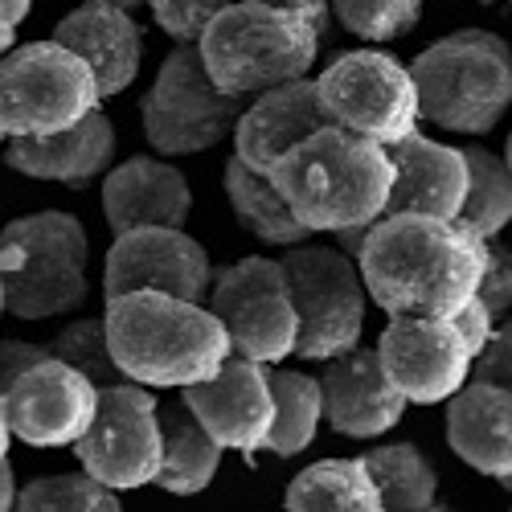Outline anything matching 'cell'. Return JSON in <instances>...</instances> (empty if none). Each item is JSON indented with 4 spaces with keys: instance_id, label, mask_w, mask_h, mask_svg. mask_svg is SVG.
I'll return each instance as SVG.
<instances>
[{
    "instance_id": "cell-22",
    "label": "cell",
    "mask_w": 512,
    "mask_h": 512,
    "mask_svg": "<svg viewBox=\"0 0 512 512\" xmlns=\"http://www.w3.org/2000/svg\"><path fill=\"white\" fill-rule=\"evenodd\" d=\"M54 41H62L66 50H74L82 62L91 66L103 99L123 95L140 78V66H144V25L127 9L82 0L78 9H70L54 25Z\"/></svg>"
},
{
    "instance_id": "cell-19",
    "label": "cell",
    "mask_w": 512,
    "mask_h": 512,
    "mask_svg": "<svg viewBox=\"0 0 512 512\" xmlns=\"http://www.w3.org/2000/svg\"><path fill=\"white\" fill-rule=\"evenodd\" d=\"M328 111L320 103L316 78H291L279 87H267L259 95H250L238 123H234V156L246 160L250 168L267 173L271 160H279L291 144H300L304 136L328 127Z\"/></svg>"
},
{
    "instance_id": "cell-15",
    "label": "cell",
    "mask_w": 512,
    "mask_h": 512,
    "mask_svg": "<svg viewBox=\"0 0 512 512\" xmlns=\"http://www.w3.org/2000/svg\"><path fill=\"white\" fill-rule=\"evenodd\" d=\"M5 406L13 439H21L25 447H74L95 418L99 386L62 357H46L17 377V386L5 394Z\"/></svg>"
},
{
    "instance_id": "cell-37",
    "label": "cell",
    "mask_w": 512,
    "mask_h": 512,
    "mask_svg": "<svg viewBox=\"0 0 512 512\" xmlns=\"http://www.w3.org/2000/svg\"><path fill=\"white\" fill-rule=\"evenodd\" d=\"M451 324H455V332H459V340H463V345H467V353H480L484 345H488V336H492V328H496V316L476 300V295H472V300H463L455 312H451Z\"/></svg>"
},
{
    "instance_id": "cell-6",
    "label": "cell",
    "mask_w": 512,
    "mask_h": 512,
    "mask_svg": "<svg viewBox=\"0 0 512 512\" xmlns=\"http://www.w3.org/2000/svg\"><path fill=\"white\" fill-rule=\"evenodd\" d=\"M91 238L74 213L37 209L0 230L5 312L17 320H54L87 304Z\"/></svg>"
},
{
    "instance_id": "cell-46",
    "label": "cell",
    "mask_w": 512,
    "mask_h": 512,
    "mask_svg": "<svg viewBox=\"0 0 512 512\" xmlns=\"http://www.w3.org/2000/svg\"><path fill=\"white\" fill-rule=\"evenodd\" d=\"M0 144H5V132H0Z\"/></svg>"
},
{
    "instance_id": "cell-30",
    "label": "cell",
    "mask_w": 512,
    "mask_h": 512,
    "mask_svg": "<svg viewBox=\"0 0 512 512\" xmlns=\"http://www.w3.org/2000/svg\"><path fill=\"white\" fill-rule=\"evenodd\" d=\"M25 512H119V492L99 484L91 472H50L17 488Z\"/></svg>"
},
{
    "instance_id": "cell-18",
    "label": "cell",
    "mask_w": 512,
    "mask_h": 512,
    "mask_svg": "<svg viewBox=\"0 0 512 512\" xmlns=\"http://www.w3.org/2000/svg\"><path fill=\"white\" fill-rule=\"evenodd\" d=\"M394 160V189L386 213H426V218L455 222L467 197V160L463 148L439 144L414 127L386 144Z\"/></svg>"
},
{
    "instance_id": "cell-23",
    "label": "cell",
    "mask_w": 512,
    "mask_h": 512,
    "mask_svg": "<svg viewBox=\"0 0 512 512\" xmlns=\"http://www.w3.org/2000/svg\"><path fill=\"white\" fill-rule=\"evenodd\" d=\"M447 447L472 472L500 480L512 472V390L463 381L447 398Z\"/></svg>"
},
{
    "instance_id": "cell-16",
    "label": "cell",
    "mask_w": 512,
    "mask_h": 512,
    "mask_svg": "<svg viewBox=\"0 0 512 512\" xmlns=\"http://www.w3.org/2000/svg\"><path fill=\"white\" fill-rule=\"evenodd\" d=\"M181 402L193 410V418L218 439L226 451H263L275 426V394L267 365L246 361V357H226V365L197 381V386L181 390Z\"/></svg>"
},
{
    "instance_id": "cell-29",
    "label": "cell",
    "mask_w": 512,
    "mask_h": 512,
    "mask_svg": "<svg viewBox=\"0 0 512 512\" xmlns=\"http://www.w3.org/2000/svg\"><path fill=\"white\" fill-rule=\"evenodd\" d=\"M463 160H467V197L455 226L480 238H500V230L512 222V168L504 152H492L484 144H467Z\"/></svg>"
},
{
    "instance_id": "cell-1",
    "label": "cell",
    "mask_w": 512,
    "mask_h": 512,
    "mask_svg": "<svg viewBox=\"0 0 512 512\" xmlns=\"http://www.w3.org/2000/svg\"><path fill=\"white\" fill-rule=\"evenodd\" d=\"M484 238L426 213H381L357 267L386 316H451L476 295Z\"/></svg>"
},
{
    "instance_id": "cell-43",
    "label": "cell",
    "mask_w": 512,
    "mask_h": 512,
    "mask_svg": "<svg viewBox=\"0 0 512 512\" xmlns=\"http://www.w3.org/2000/svg\"><path fill=\"white\" fill-rule=\"evenodd\" d=\"M496 484H500V488H504V492H508V496H512V472H508V476H500V480H496Z\"/></svg>"
},
{
    "instance_id": "cell-28",
    "label": "cell",
    "mask_w": 512,
    "mask_h": 512,
    "mask_svg": "<svg viewBox=\"0 0 512 512\" xmlns=\"http://www.w3.org/2000/svg\"><path fill=\"white\" fill-rule=\"evenodd\" d=\"M361 459H365L369 476L377 484L381 508H394V512L435 508L439 472H435L431 455H426L418 443H377Z\"/></svg>"
},
{
    "instance_id": "cell-32",
    "label": "cell",
    "mask_w": 512,
    "mask_h": 512,
    "mask_svg": "<svg viewBox=\"0 0 512 512\" xmlns=\"http://www.w3.org/2000/svg\"><path fill=\"white\" fill-rule=\"evenodd\" d=\"M50 349H54V357H62L66 365H74L78 373H87L99 390H103V386H115V381H127L123 369L115 365V353H111L103 316L70 320V324L50 340Z\"/></svg>"
},
{
    "instance_id": "cell-47",
    "label": "cell",
    "mask_w": 512,
    "mask_h": 512,
    "mask_svg": "<svg viewBox=\"0 0 512 512\" xmlns=\"http://www.w3.org/2000/svg\"><path fill=\"white\" fill-rule=\"evenodd\" d=\"M508 5H512V0H508Z\"/></svg>"
},
{
    "instance_id": "cell-27",
    "label": "cell",
    "mask_w": 512,
    "mask_h": 512,
    "mask_svg": "<svg viewBox=\"0 0 512 512\" xmlns=\"http://www.w3.org/2000/svg\"><path fill=\"white\" fill-rule=\"evenodd\" d=\"M271 377V394H275V426L267 451H275L279 459H295L316 443V431L324 422V390L320 377L300 373L291 365H267Z\"/></svg>"
},
{
    "instance_id": "cell-17",
    "label": "cell",
    "mask_w": 512,
    "mask_h": 512,
    "mask_svg": "<svg viewBox=\"0 0 512 512\" xmlns=\"http://www.w3.org/2000/svg\"><path fill=\"white\" fill-rule=\"evenodd\" d=\"M324 390V418L345 439H386L406 418V398L390 386L386 369L377 361V349L357 345L324 361L320 373Z\"/></svg>"
},
{
    "instance_id": "cell-12",
    "label": "cell",
    "mask_w": 512,
    "mask_h": 512,
    "mask_svg": "<svg viewBox=\"0 0 512 512\" xmlns=\"http://www.w3.org/2000/svg\"><path fill=\"white\" fill-rule=\"evenodd\" d=\"M82 472L115 492H132L156 484L164 435H160V402L140 381H115L99 390L95 418L87 435L74 443Z\"/></svg>"
},
{
    "instance_id": "cell-8",
    "label": "cell",
    "mask_w": 512,
    "mask_h": 512,
    "mask_svg": "<svg viewBox=\"0 0 512 512\" xmlns=\"http://www.w3.org/2000/svg\"><path fill=\"white\" fill-rule=\"evenodd\" d=\"M283 271L291 283V300L300 312V340L295 353L300 361H332L361 345L369 291L361 279L357 259H349L332 242H300L283 246Z\"/></svg>"
},
{
    "instance_id": "cell-35",
    "label": "cell",
    "mask_w": 512,
    "mask_h": 512,
    "mask_svg": "<svg viewBox=\"0 0 512 512\" xmlns=\"http://www.w3.org/2000/svg\"><path fill=\"white\" fill-rule=\"evenodd\" d=\"M467 381H492V386L512 390V312L504 320H496L488 345L472 357V373H467Z\"/></svg>"
},
{
    "instance_id": "cell-38",
    "label": "cell",
    "mask_w": 512,
    "mask_h": 512,
    "mask_svg": "<svg viewBox=\"0 0 512 512\" xmlns=\"http://www.w3.org/2000/svg\"><path fill=\"white\" fill-rule=\"evenodd\" d=\"M33 9V0H0V54H9L17 46V29L25 25Z\"/></svg>"
},
{
    "instance_id": "cell-45",
    "label": "cell",
    "mask_w": 512,
    "mask_h": 512,
    "mask_svg": "<svg viewBox=\"0 0 512 512\" xmlns=\"http://www.w3.org/2000/svg\"><path fill=\"white\" fill-rule=\"evenodd\" d=\"M0 316H5V283H0Z\"/></svg>"
},
{
    "instance_id": "cell-24",
    "label": "cell",
    "mask_w": 512,
    "mask_h": 512,
    "mask_svg": "<svg viewBox=\"0 0 512 512\" xmlns=\"http://www.w3.org/2000/svg\"><path fill=\"white\" fill-rule=\"evenodd\" d=\"M160 435H164V459L156 472V488H164L168 496L205 492L213 476H218L226 447L193 418V410L181 398L160 406Z\"/></svg>"
},
{
    "instance_id": "cell-33",
    "label": "cell",
    "mask_w": 512,
    "mask_h": 512,
    "mask_svg": "<svg viewBox=\"0 0 512 512\" xmlns=\"http://www.w3.org/2000/svg\"><path fill=\"white\" fill-rule=\"evenodd\" d=\"M226 5L230 0H148L156 29L173 37L177 46H193V41L205 33V25Z\"/></svg>"
},
{
    "instance_id": "cell-10",
    "label": "cell",
    "mask_w": 512,
    "mask_h": 512,
    "mask_svg": "<svg viewBox=\"0 0 512 512\" xmlns=\"http://www.w3.org/2000/svg\"><path fill=\"white\" fill-rule=\"evenodd\" d=\"M205 304L222 320L234 357L279 365L295 353L300 312H295L291 283L279 259L246 254L234 267L213 271V287L205 295Z\"/></svg>"
},
{
    "instance_id": "cell-9",
    "label": "cell",
    "mask_w": 512,
    "mask_h": 512,
    "mask_svg": "<svg viewBox=\"0 0 512 512\" xmlns=\"http://www.w3.org/2000/svg\"><path fill=\"white\" fill-rule=\"evenodd\" d=\"M246 99L213 87L197 41L164 54L156 82L140 99L144 140L156 156H197L218 148L242 115Z\"/></svg>"
},
{
    "instance_id": "cell-3",
    "label": "cell",
    "mask_w": 512,
    "mask_h": 512,
    "mask_svg": "<svg viewBox=\"0 0 512 512\" xmlns=\"http://www.w3.org/2000/svg\"><path fill=\"white\" fill-rule=\"evenodd\" d=\"M103 324L115 365L148 390H185L213 377L230 349L222 320L209 304L168 291H123L103 300Z\"/></svg>"
},
{
    "instance_id": "cell-5",
    "label": "cell",
    "mask_w": 512,
    "mask_h": 512,
    "mask_svg": "<svg viewBox=\"0 0 512 512\" xmlns=\"http://www.w3.org/2000/svg\"><path fill=\"white\" fill-rule=\"evenodd\" d=\"M418 119L455 136H488L512 107V46L488 29H455L414 62Z\"/></svg>"
},
{
    "instance_id": "cell-20",
    "label": "cell",
    "mask_w": 512,
    "mask_h": 512,
    "mask_svg": "<svg viewBox=\"0 0 512 512\" xmlns=\"http://www.w3.org/2000/svg\"><path fill=\"white\" fill-rule=\"evenodd\" d=\"M103 218L111 234L136 226H185L193 213L189 177L168 156H132L103 173Z\"/></svg>"
},
{
    "instance_id": "cell-14",
    "label": "cell",
    "mask_w": 512,
    "mask_h": 512,
    "mask_svg": "<svg viewBox=\"0 0 512 512\" xmlns=\"http://www.w3.org/2000/svg\"><path fill=\"white\" fill-rule=\"evenodd\" d=\"M373 349L390 386L410 406L447 402L472 373V353L459 340L451 316H390Z\"/></svg>"
},
{
    "instance_id": "cell-2",
    "label": "cell",
    "mask_w": 512,
    "mask_h": 512,
    "mask_svg": "<svg viewBox=\"0 0 512 512\" xmlns=\"http://www.w3.org/2000/svg\"><path fill=\"white\" fill-rule=\"evenodd\" d=\"M267 177L283 193L295 222L312 234H336L349 226H373L386 213L394 160L386 144L328 123L271 160Z\"/></svg>"
},
{
    "instance_id": "cell-44",
    "label": "cell",
    "mask_w": 512,
    "mask_h": 512,
    "mask_svg": "<svg viewBox=\"0 0 512 512\" xmlns=\"http://www.w3.org/2000/svg\"><path fill=\"white\" fill-rule=\"evenodd\" d=\"M504 160H508V168H512V132H508V144H504Z\"/></svg>"
},
{
    "instance_id": "cell-36",
    "label": "cell",
    "mask_w": 512,
    "mask_h": 512,
    "mask_svg": "<svg viewBox=\"0 0 512 512\" xmlns=\"http://www.w3.org/2000/svg\"><path fill=\"white\" fill-rule=\"evenodd\" d=\"M46 357H54L50 345H33V340H17V336H0V398L17 386L21 373H29L37 361H46Z\"/></svg>"
},
{
    "instance_id": "cell-25",
    "label": "cell",
    "mask_w": 512,
    "mask_h": 512,
    "mask_svg": "<svg viewBox=\"0 0 512 512\" xmlns=\"http://www.w3.org/2000/svg\"><path fill=\"white\" fill-rule=\"evenodd\" d=\"M222 189L230 197V209L234 218L259 238L267 246H300L308 238H316L308 226L295 222V213L287 209L283 193L275 189V181L267 173H259V168H250L246 160L230 156L226 160V173H222Z\"/></svg>"
},
{
    "instance_id": "cell-7",
    "label": "cell",
    "mask_w": 512,
    "mask_h": 512,
    "mask_svg": "<svg viewBox=\"0 0 512 512\" xmlns=\"http://www.w3.org/2000/svg\"><path fill=\"white\" fill-rule=\"evenodd\" d=\"M103 103L91 66L62 41H25L0 54V132L54 136Z\"/></svg>"
},
{
    "instance_id": "cell-42",
    "label": "cell",
    "mask_w": 512,
    "mask_h": 512,
    "mask_svg": "<svg viewBox=\"0 0 512 512\" xmlns=\"http://www.w3.org/2000/svg\"><path fill=\"white\" fill-rule=\"evenodd\" d=\"M95 5H115V9H127V13H136L140 5H148V0H95Z\"/></svg>"
},
{
    "instance_id": "cell-11",
    "label": "cell",
    "mask_w": 512,
    "mask_h": 512,
    "mask_svg": "<svg viewBox=\"0 0 512 512\" xmlns=\"http://www.w3.org/2000/svg\"><path fill=\"white\" fill-rule=\"evenodd\" d=\"M316 91L328 119L365 140L394 144L418 127L414 74L386 50H349L332 58L316 78Z\"/></svg>"
},
{
    "instance_id": "cell-21",
    "label": "cell",
    "mask_w": 512,
    "mask_h": 512,
    "mask_svg": "<svg viewBox=\"0 0 512 512\" xmlns=\"http://www.w3.org/2000/svg\"><path fill=\"white\" fill-rule=\"evenodd\" d=\"M115 160V123L95 107L66 132L54 136H9L5 164L29 181H54L66 189L95 185Z\"/></svg>"
},
{
    "instance_id": "cell-26",
    "label": "cell",
    "mask_w": 512,
    "mask_h": 512,
    "mask_svg": "<svg viewBox=\"0 0 512 512\" xmlns=\"http://www.w3.org/2000/svg\"><path fill=\"white\" fill-rule=\"evenodd\" d=\"M291 512H381L377 484L365 459H320L304 467L283 492Z\"/></svg>"
},
{
    "instance_id": "cell-13",
    "label": "cell",
    "mask_w": 512,
    "mask_h": 512,
    "mask_svg": "<svg viewBox=\"0 0 512 512\" xmlns=\"http://www.w3.org/2000/svg\"><path fill=\"white\" fill-rule=\"evenodd\" d=\"M213 263L185 226H136L115 234L103 259V300L123 291H168L205 304Z\"/></svg>"
},
{
    "instance_id": "cell-4",
    "label": "cell",
    "mask_w": 512,
    "mask_h": 512,
    "mask_svg": "<svg viewBox=\"0 0 512 512\" xmlns=\"http://www.w3.org/2000/svg\"><path fill=\"white\" fill-rule=\"evenodd\" d=\"M320 29L267 0H230L197 37L213 87L250 99L279 82L312 74L320 58Z\"/></svg>"
},
{
    "instance_id": "cell-31",
    "label": "cell",
    "mask_w": 512,
    "mask_h": 512,
    "mask_svg": "<svg viewBox=\"0 0 512 512\" xmlns=\"http://www.w3.org/2000/svg\"><path fill=\"white\" fill-rule=\"evenodd\" d=\"M328 5H332V17L353 37L381 46V41L406 37L422 21L426 0H328Z\"/></svg>"
},
{
    "instance_id": "cell-41",
    "label": "cell",
    "mask_w": 512,
    "mask_h": 512,
    "mask_svg": "<svg viewBox=\"0 0 512 512\" xmlns=\"http://www.w3.org/2000/svg\"><path fill=\"white\" fill-rule=\"evenodd\" d=\"M9 447H13V426H9V406L0 398V459H9Z\"/></svg>"
},
{
    "instance_id": "cell-39",
    "label": "cell",
    "mask_w": 512,
    "mask_h": 512,
    "mask_svg": "<svg viewBox=\"0 0 512 512\" xmlns=\"http://www.w3.org/2000/svg\"><path fill=\"white\" fill-rule=\"evenodd\" d=\"M267 5H279V9H291V13L308 17L320 29V37H328V29H332V5L328 0H267Z\"/></svg>"
},
{
    "instance_id": "cell-40",
    "label": "cell",
    "mask_w": 512,
    "mask_h": 512,
    "mask_svg": "<svg viewBox=\"0 0 512 512\" xmlns=\"http://www.w3.org/2000/svg\"><path fill=\"white\" fill-rule=\"evenodd\" d=\"M17 508V476H13V459H0V512Z\"/></svg>"
},
{
    "instance_id": "cell-34",
    "label": "cell",
    "mask_w": 512,
    "mask_h": 512,
    "mask_svg": "<svg viewBox=\"0 0 512 512\" xmlns=\"http://www.w3.org/2000/svg\"><path fill=\"white\" fill-rule=\"evenodd\" d=\"M476 300L504 320L512 312V246L484 238L480 246V279H476Z\"/></svg>"
}]
</instances>
